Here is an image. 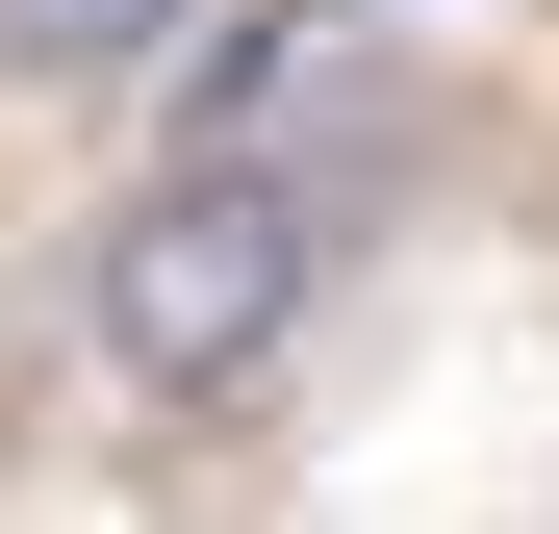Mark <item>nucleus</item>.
<instances>
[{"label":"nucleus","instance_id":"f257e3e1","mask_svg":"<svg viewBox=\"0 0 559 534\" xmlns=\"http://www.w3.org/2000/svg\"><path fill=\"white\" fill-rule=\"evenodd\" d=\"M331 306V178L254 153V128H178L128 153V204L76 229V356H103L128 407H254L280 356Z\"/></svg>","mask_w":559,"mask_h":534},{"label":"nucleus","instance_id":"f03ea898","mask_svg":"<svg viewBox=\"0 0 559 534\" xmlns=\"http://www.w3.org/2000/svg\"><path fill=\"white\" fill-rule=\"evenodd\" d=\"M204 51V0H0V103H128Z\"/></svg>","mask_w":559,"mask_h":534}]
</instances>
